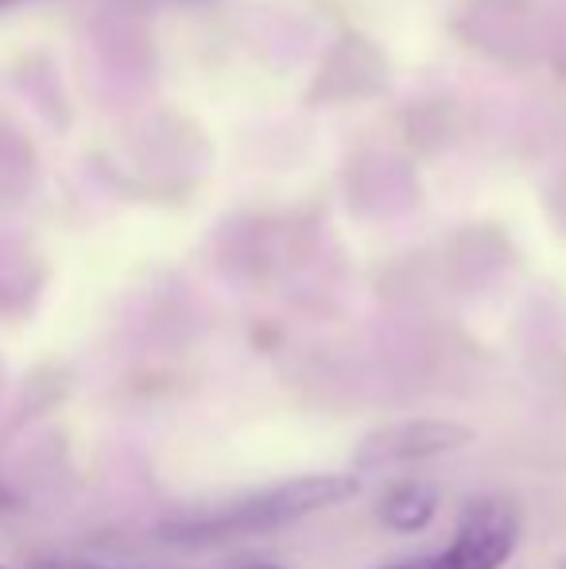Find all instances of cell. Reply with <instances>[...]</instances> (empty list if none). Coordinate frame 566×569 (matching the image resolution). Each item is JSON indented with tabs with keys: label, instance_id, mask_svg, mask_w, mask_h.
Wrapping results in <instances>:
<instances>
[{
	"label": "cell",
	"instance_id": "obj_1",
	"mask_svg": "<svg viewBox=\"0 0 566 569\" xmlns=\"http://www.w3.org/2000/svg\"><path fill=\"white\" fill-rule=\"evenodd\" d=\"M361 496V477L357 472H299L272 485L245 488V492L221 496L214 503L182 508L159 519V539L171 547H226V542L260 539L287 527L315 519L322 511H334L341 503Z\"/></svg>",
	"mask_w": 566,
	"mask_h": 569
},
{
	"label": "cell",
	"instance_id": "obj_7",
	"mask_svg": "<svg viewBox=\"0 0 566 569\" xmlns=\"http://www.w3.org/2000/svg\"><path fill=\"white\" fill-rule=\"evenodd\" d=\"M552 218H555V226L566 232V179L552 190Z\"/></svg>",
	"mask_w": 566,
	"mask_h": 569
},
{
	"label": "cell",
	"instance_id": "obj_13",
	"mask_svg": "<svg viewBox=\"0 0 566 569\" xmlns=\"http://www.w3.org/2000/svg\"><path fill=\"white\" fill-rule=\"evenodd\" d=\"M559 569H566V562H563V566H559Z\"/></svg>",
	"mask_w": 566,
	"mask_h": 569
},
{
	"label": "cell",
	"instance_id": "obj_2",
	"mask_svg": "<svg viewBox=\"0 0 566 569\" xmlns=\"http://www.w3.org/2000/svg\"><path fill=\"white\" fill-rule=\"evenodd\" d=\"M477 442V430L461 419H446V415H404V419L380 422L357 442L349 457V472L369 477V472H393L411 469V465H427L438 457L461 453Z\"/></svg>",
	"mask_w": 566,
	"mask_h": 569
},
{
	"label": "cell",
	"instance_id": "obj_5",
	"mask_svg": "<svg viewBox=\"0 0 566 569\" xmlns=\"http://www.w3.org/2000/svg\"><path fill=\"white\" fill-rule=\"evenodd\" d=\"M438 508H443V492H438L430 480L404 477L380 496L377 519H380V527H388L393 535H419L438 519Z\"/></svg>",
	"mask_w": 566,
	"mask_h": 569
},
{
	"label": "cell",
	"instance_id": "obj_3",
	"mask_svg": "<svg viewBox=\"0 0 566 569\" xmlns=\"http://www.w3.org/2000/svg\"><path fill=\"white\" fill-rule=\"evenodd\" d=\"M524 542V508L513 496H477L458 511L454 535L427 569H505Z\"/></svg>",
	"mask_w": 566,
	"mask_h": 569
},
{
	"label": "cell",
	"instance_id": "obj_4",
	"mask_svg": "<svg viewBox=\"0 0 566 569\" xmlns=\"http://www.w3.org/2000/svg\"><path fill=\"white\" fill-rule=\"evenodd\" d=\"M388 82V67L380 51L361 36H346L330 54L322 70L310 82V106H338V101L377 98Z\"/></svg>",
	"mask_w": 566,
	"mask_h": 569
},
{
	"label": "cell",
	"instance_id": "obj_11",
	"mask_svg": "<svg viewBox=\"0 0 566 569\" xmlns=\"http://www.w3.org/2000/svg\"><path fill=\"white\" fill-rule=\"evenodd\" d=\"M4 4H12V0H0V8H4Z\"/></svg>",
	"mask_w": 566,
	"mask_h": 569
},
{
	"label": "cell",
	"instance_id": "obj_12",
	"mask_svg": "<svg viewBox=\"0 0 566 569\" xmlns=\"http://www.w3.org/2000/svg\"><path fill=\"white\" fill-rule=\"evenodd\" d=\"M0 569H8V566H4V562H0Z\"/></svg>",
	"mask_w": 566,
	"mask_h": 569
},
{
	"label": "cell",
	"instance_id": "obj_6",
	"mask_svg": "<svg viewBox=\"0 0 566 569\" xmlns=\"http://www.w3.org/2000/svg\"><path fill=\"white\" fill-rule=\"evenodd\" d=\"M31 569H109V566H93V562H70V558H39V562H31Z\"/></svg>",
	"mask_w": 566,
	"mask_h": 569
},
{
	"label": "cell",
	"instance_id": "obj_9",
	"mask_svg": "<svg viewBox=\"0 0 566 569\" xmlns=\"http://www.w3.org/2000/svg\"><path fill=\"white\" fill-rule=\"evenodd\" d=\"M380 569H427V562H400V566H380Z\"/></svg>",
	"mask_w": 566,
	"mask_h": 569
},
{
	"label": "cell",
	"instance_id": "obj_8",
	"mask_svg": "<svg viewBox=\"0 0 566 569\" xmlns=\"http://www.w3.org/2000/svg\"><path fill=\"white\" fill-rule=\"evenodd\" d=\"M16 508V496H12V488L0 480V511H12Z\"/></svg>",
	"mask_w": 566,
	"mask_h": 569
},
{
	"label": "cell",
	"instance_id": "obj_10",
	"mask_svg": "<svg viewBox=\"0 0 566 569\" xmlns=\"http://www.w3.org/2000/svg\"><path fill=\"white\" fill-rule=\"evenodd\" d=\"M237 569H284V566H276V562H252V566H237Z\"/></svg>",
	"mask_w": 566,
	"mask_h": 569
}]
</instances>
